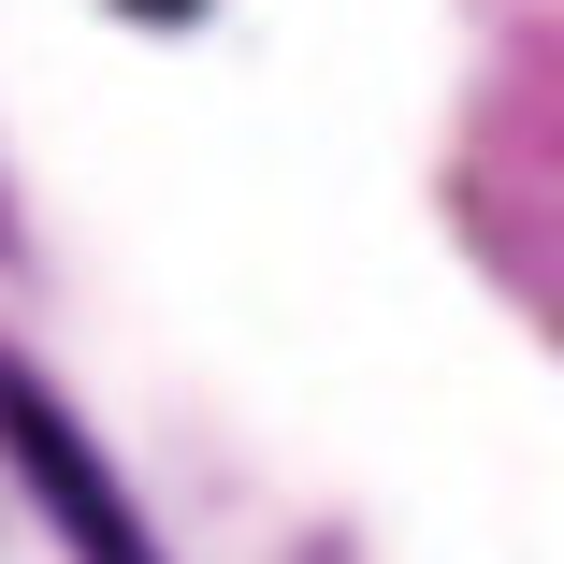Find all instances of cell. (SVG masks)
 <instances>
[{
  "mask_svg": "<svg viewBox=\"0 0 564 564\" xmlns=\"http://www.w3.org/2000/svg\"><path fill=\"white\" fill-rule=\"evenodd\" d=\"M0 464L30 478V507L58 521V550H73V564H160V535H145V507L117 492V464L87 448V420H73L15 348H0Z\"/></svg>",
  "mask_w": 564,
  "mask_h": 564,
  "instance_id": "obj_1",
  "label": "cell"
}]
</instances>
